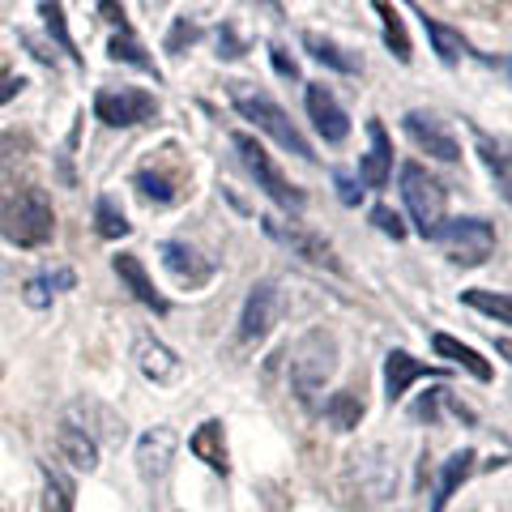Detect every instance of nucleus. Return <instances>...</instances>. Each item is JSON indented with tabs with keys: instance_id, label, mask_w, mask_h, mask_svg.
I'll use <instances>...</instances> for the list:
<instances>
[{
	"instance_id": "nucleus-26",
	"label": "nucleus",
	"mask_w": 512,
	"mask_h": 512,
	"mask_svg": "<svg viewBox=\"0 0 512 512\" xmlns=\"http://www.w3.org/2000/svg\"><path fill=\"white\" fill-rule=\"evenodd\" d=\"M107 56L116 60V64H133V69L150 73L154 82H158V77H163V73H158V64H154V56H146V47L137 43V35H133V30H116V39L107 43Z\"/></svg>"
},
{
	"instance_id": "nucleus-23",
	"label": "nucleus",
	"mask_w": 512,
	"mask_h": 512,
	"mask_svg": "<svg viewBox=\"0 0 512 512\" xmlns=\"http://www.w3.org/2000/svg\"><path fill=\"white\" fill-rule=\"evenodd\" d=\"M431 350H436L440 359H453V363H461L466 372L474 376V380H491V363L478 355V350H470V346H461L457 338H448V333H431Z\"/></svg>"
},
{
	"instance_id": "nucleus-3",
	"label": "nucleus",
	"mask_w": 512,
	"mask_h": 512,
	"mask_svg": "<svg viewBox=\"0 0 512 512\" xmlns=\"http://www.w3.org/2000/svg\"><path fill=\"white\" fill-rule=\"evenodd\" d=\"M338 372V342H333L329 329H312L291 346V359H286V380H291V393L299 402H312V397L325 389L329 376Z\"/></svg>"
},
{
	"instance_id": "nucleus-33",
	"label": "nucleus",
	"mask_w": 512,
	"mask_h": 512,
	"mask_svg": "<svg viewBox=\"0 0 512 512\" xmlns=\"http://www.w3.org/2000/svg\"><path fill=\"white\" fill-rule=\"evenodd\" d=\"M82 120H86V116H77V120H73V128H69V133H64L60 150H56V180H60L64 188H77V167H73V154H77V141H82Z\"/></svg>"
},
{
	"instance_id": "nucleus-28",
	"label": "nucleus",
	"mask_w": 512,
	"mask_h": 512,
	"mask_svg": "<svg viewBox=\"0 0 512 512\" xmlns=\"http://www.w3.org/2000/svg\"><path fill=\"white\" fill-rule=\"evenodd\" d=\"M470 133H474V146H478V154H483L487 171L495 175V188H500V197L508 201V154H504V146H500V141H491V133H483L478 124H470Z\"/></svg>"
},
{
	"instance_id": "nucleus-43",
	"label": "nucleus",
	"mask_w": 512,
	"mask_h": 512,
	"mask_svg": "<svg viewBox=\"0 0 512 512\" xmlns=\"http://www.w3.org/2000/svg\"><path fill=\"white\" fill-rule=\"evenodd\" d=\"M43 282H47V291H69L77 278L69 274V269H56V274H43Z\"/></svg>"
},
{
	"instance_id": "nucleus-38",
	"label": "nucleus",
	"mask_w": 512,
	"mask_h": 512,
	"mask_svg": "<svg viewBox=\"0 0 512 512\" xmlns=\"http://www.w3.org/2000/svg\"><path fill=\"white\" fill-rule=\"evenodd\" d=\"M22 299H26V308L43 312L47 303H52V291H47V282H43V278H30V282L22 286Z\"/></svg>"
},
{
	"instance_id": "nucleus-18",
	"label": "nucleus",
	"mask_w": 512,
	"mask_h": 512,
	"mask_svg": "<svg viewBox=\"0 0 512 512\" xmlns=\"http://www.w3.org/2000/svg\"><path fill=\"white\" fill-rule=\"evenodd\" d=\"M423 376H440V372L427 367L423 359L406 355V350H389V355H384V397H389V402H402L410 384L423 380Z\"/></svg>"
},
{
	"instance_id": "nucleus-34",
	"label": "nucleus",
	"mask_w": 512,
	"mask_h": 512,
	"mask_svg": "<svg viewBox=\"0 0 512 512\" xmlns=\"http://www.w3.org/2000/svg\"><path fill=\"white\" fill-rule=\"evenodd\" d=\"M461 303H466V308H474V312H483V316H491V320H500V325H508V320H512V303H508V295L461 291Z\"/></svg>"
},
{
	"instance_id": "nucleus-31",
	"label": "nucleus",
	"mask_w": 512,
	"mask_h": 512,
	"mask_svg": "<svg viewBox=\"0 0 512 512\" xmlns=\"http://www.w3.org/2000/svg\"><path fill=\"white\" fill-rule=\"evenodd\" d=\"M94 231L103 239H124V235H133V222L124 218V210L111 197H99L94 201Z\"/></svg>"
},
{
	"instance_id": "nucleus-39",
	"label": "nucleus",
	"mask_w": 512,
	"mask_h": 512,
	"mask_svg": "<svg viewBox=\"0 0 512 512\" xmlns=\"http://www.w3.org/2000/svg\"><path fill=\"white\" fill-rule=\"evenodd\" d=\"M333 184H338V201H342V205H359V201H363V188L355 184V175L333 171Z\"/></svg>"
},
{
	"instance_id": "nucleus-40",
	"label": "nucleus",
	"mask_w": 512,
	"mask_h": 512,
	"mask_svg": "<svg viewBox=\"0 0 512 512\" xmlns=\"http://www.w3.org/2000/svg\"><path fill=\"white\" fill-rule=\"evenodd\" d=\"M269 60H274L278 77H286V82H295V77H299V64H295V56H286V47L269 43Z\"/></svg>"
},
{
	"instance_id": "nucleus-8",
	"label": "nucleus",
	"mask_w": 512,
	"mask_h": 512,
	"mask_svg": "<svg viewBox=\"0 0 512 512\" xmlns=\"http://www.w3.org/2000/svg\"><path fill=\"white\" fill-rule=\"evenodd\" d=\"M94 116H99L107 128H137L158 116V99L150 90L137 86H107L94 94Z\"/></svg>"
},
{
	"instance_id": "nucleus-10",
	"label": "nucleus",
	"mask_w": 512,
	"mask_h": 512,
	"mask_svg": "<svg viewBox=\"0 0 512 512\" xmlns=\"http://www.w3.org/2000/svg\"><path fill=\"white\" fill-rule=\"evenodd\" d=\"M278 316H282V291H278V282L274 278L256 282L252 291H248L244 316H239V342H244V346L265 342L269 329L278 325Z\"/></svg>"
},
{
	"instance_id": "nucleus-22",
	"label": "nucleus",
	"mask_w": 512,
	"mask_h": 512,
	"mask_svg": "<svg viewBox=\"0 0 512 512\" xmlns=\"http://www.w3.org/2000/svg\"><path fill=\"white\" fill-rule=\"evenodd\" d=\"M303 47H308V52H312L320 64H329L333 73H346V77L363 73V56L346 52V47H338V43L325 39V35H316V30H303Z\"/></svg>"
},
{
	"instance_id": "nucleus-9",
	"label": "nucleus",
	"mask_w": 512,
	"mask_h": 512,
	"mask_svg": "<svg viewBox=\"0 0 512 512\" xmlns=\"http://www.w3.org/2000/svg\"><path fill=\"white\" fill-rule=\"evenodd\" d=\"M261 231H265L269 239H278L282 248H291L295 256H303L308 265L329 269V274H342V261H338V252H333V244H329L325 235L308 231L303 222H278L274 214H265V218H261Z\"/></svg>"
},
{
	"instance_id": "nucleus-36",
	"label": "nucleus",
	"mask_w": 512,
	"mask_h": 512,
	"mask_svg": "<svg viewBox=\"0 0 512 512\" xmlns=\"http://www.w3.org/2000/svg\"><path fill=\"white\" fill-rule=\"evenodd\" d=\"M214 39H218V60H239L248 52V43L235 35V26L231 22H222L218 30H214Z\"/></svg>"
},
{
	"instance_id": "nucleus-2",
	"label": "nucleus",
	"mask_w": 512,
	"mask_h": 512,
	"mask_svg": "<svg viewBox=\"0 0 512 512\" xmlns=\"http://www.w3.org/2000/svg\"><path fill=\"white\" fill-rule=\"evenodd\" d=\"M0 235L18 248H43L56 235V210L43 188L26 184L0 205Z\"/></svg>"
},
{
	"instance_id": "nucleus-12",
	"label": "nucleus",
	"mask_w": 512,
	"mask_h": 512,
	"mask_svg": "<svg viewBox=\"0 0 512 512\" xmlns=\"http://www.w3.org/2000/svg\"><path fill=\"white\" fill-rule=\"evenodd\" d=\"M158 256H163L167 274L180 286H188V291H197V286H205L214 278V261L201 256L192 244H184V239H163V244H158Z\"/></svg>"
},
{
	"instance_id": "nucleus-29",
	"label": "nucleus",
	"mask_w": 512,
	"mask_h": 512,
	"mask_svg": "<svg viewBox=\"0 0 512 512\" xmlns=\"http://www.w3.org/2000/svg\"><path fill=\"white\" fill-rule=\"evenodd\" d=\"M423 30H427V39H431V47H436V56H440V64H457L461 56L470 52L466 47V39L457 35L453 26H444V22H436V18H423Z\"/></svg>"
},
{
	"instance_id": "nucleus-44",
	"label": "nucleus",
	"mask_w": 512,
	"mask_h": 512,
	"mask_svg": "<svg viewBox=\"0 0 512 512\" xmlns=\"http://www.w3.org/2000/svg\"><path fill=\"white\" fill-rule=\"evenodd\" d=\"M22 43L30 47V52H35V60H43V64H56V56H52V52H47V47H43V43H39L35 35H26V30H22Z\"/></svg>"
},
{
	"instance_id": "nucleus-1",
	"label": "nucleus",
	"mask_w": 512,
	"mask_h": 512,
	"mask_svg": "<svg viewBox=\"0 0 512 512\" xmlns=\"http://www.w3.org/2000/svg\"><path fill=\"white\" fill-rule=\"evenodd\" d=\"M227 94H231V107L244 116L248 124H256V133H265V137H274L282 150H291V154H299V158H316V150H312V141L299 133L295 128V120L286 116V111L269 99L265 90H256V86H248V82H231L227 86Z\"/></svg>"
},
{
	"instance_id": "nucleus-32",
	"label": "nucleus",
	"mask_w": 512,
	"mask_h": 512,
	"mask_svg": "<svg viewBox=\"0 0 512 512\" xmlns=\"http://www.w3.org/2000/svg\"><path fill=\"white\" fill-rule=\"evenodd\" d=\"M325 419H329L333 431H355L359 419H363V402L355 393H333L325 402Z\"/></svg>"
},
{
	"instance_id": "nucleus-14",
	"label": "nucleus",
	"mask_w": 512,
	"mask_h": 512,
	"mask_svg": "<svg viewBox=\"0 0 512 512\" xmlns=\"http://www.w3.org/2000/svg\"><path fill=\"white\" fill-rule=\"evenodd\" d=\"M175 448H180V436H175L171 427L141 431V440H137V474L146 478V483H163V478L171 474Z\"/></svg>"
},
{
	"instance_id": "nucleus-42",
	"label": "nucleus",
	"mask_w": 512,
	"mask_h": 512,
	"mask_svg": "<svg viewBox=\"0 0 512 512\" xmlns=\"http://www.w3.org/2000/svg\"><path fill=\"white\" fill-rule=\"evenodd\" d=\"M99 18L111 22L116 30H133V26H128V18H124V5H120V0H103V5H99Z\"/></svg>"
},
{
	"instance_id": "nucleus-11",
	"label": "nucleus",
	"mask_w": 512,
	"mask_h": 512,
	"mask_svg": "<svg viewBox=\"0 0 512 512\" xmlns=\"http://www.w3.org/2000/svg\"><path fill=\"white\" fill-rule=\"evenodd\" d=\"M402 128H406V137L419 146L423 154H431V158H440V163H461V146H457V137L444 128V120L436 116V111H406V120H402Z\"/></svg>"
},
{
	"instance_id": "nucleus-20",
	"label": "nucleus",
	"mask_w": 512,
	"mask_h": 512,
	"mask_svg": "<svg viewBox=\"0 0 512 512\" xmlns=\"http://www.w3.org/2000/svg\"><path fill=\"white\" fill-rule=\"evenodd\" d=\"M56 453H60V461H69V466L86 470V474L99 470V440H90L86 427H77L73 419H64L56 427Z\"/></svg>"
},
{
	"instance_id": "nucleus-41",
	"label": "nucleus",
	"mask_w": 512,
	"mask_h": 512,
	"mask_svg": "<svg viewBox=\"0 0 512 512\" xmlns=\"http://www.w3.org/2000/svg\"><path fill=\"white\" fill-rule=\"evenodd\" d=\"M22 90H26V77H18V73H5V69H0V107H5V103H13V99H18Z\"/></svg>"
},
{
	"instance_id": "nucleus-45",
	"label": "nucleus",
	"mask_w": 512,
	"mask_h": 512,
	"mask_svg": "<svg viewBox=\"0 0 512 512\" xmlns=\"http://www.w3.org/2000/svg\"><path fill=\"white\" fill-rule=\"evenodd\" d=\"M261 5H265L269 13H274V18H282V5H278V0H261Z\"/></svg>"
},
{
	"instance_id": "nucleus-5",
	"label": "nucleus",
	"mask_w": 512,
	"mask_h": 512,
	"mask_svg": "<svg viewBox=\"0 0 512 512\" xmlns=\"http://www.w3.org/2000/svg\"><path fill=\"white\" fill-rule=\"evenodd\" d=\"M397 180H402V201H406V210H410L414 231H419L423 239H431L440 222L448 218L444 214L448 210V188L423 163H402Z\"/></svg>"
},
{
	"instance_id": "nucleus-35",
	"label": "nucleus",
	"mask_w": 512,
	"mask_h": 512,
	"mask_svg": "<svg viewBox=\"0 0 512 512\" xmlns=\"http://www.w3.org/2000/svg\"><path fill=\"white\" fill-rule=\"evenodd\" d=\"M197 39H201V26H197V22H192V18H175L171 35H167V52H171V56H184Z\"/></svg>"
},
{
	"instance_id": "nucleus-27",
	"label": "nucleus",
	"mask_w": 512,
	"mask_h": 512,
	"mask_svg": "<svg viewBox=\"0 0 512 512\" xmlns=\"http://www.w3.org/2000/svg\"><path fill=\"white\" fill-rule=\"evenodd\" d=\"M376 5V13H380V22H384V43H389V52L402 60V64H410V56H414V47H410V35H406V22H402V13L393 9V0H372Z\"/></svg>"
},
{
	"instance_id": "nucleus-13",
	"label": "nucleus",
	"mask_w": 512,
	"mask_h": 512,
	"mask_svg": "<svg viewBox=\"0 0 512 512\" xmlns=\"http://www.w3.org/2000/svg\"><path fill=\"white\" fill-rule=\"evenodd\" d=\"M303 103H308V116H312V128L320 137L329 141V146H342V141L350 137V116L342 111V103L333 99L329 86L312 82L308 90H303Z\"/></svg>"
},
{
	"instance_id": "nucleus-7",
	"label": "nucleus",
	"mask_w": 512,
	"mask_h": 512,
	"mask_svg": "<svg viewBox=\"0 0 512 512\" xmlns=\"http://www.w3.org/2000/svg\"><path fill=\"white\" fill-rule=\"evenodd\" d=\"M393 483H397V466L384 448H367V453H355L346 461V474H342V487L350 495V504H380L393 495Z\"/></svg>"
},
{
	"instance_id": "nucleus-24",
	"label": "nucleus",
	"mask_w": 512,
	"mask_h": 512,
	"mask_svg": "<svg viewBox=\"0 0 512 512\" xmlns=\"http://www.w3.org/2000/svg\"><path fill=\"white\" fill-rule=\"evenodd\" d=\"M73 504H77L73 478L60 466H52V461H43V508L47 512H73Z\"/></svg>"
},
{
	"instance_id": "nucleus-19",
	"label": "nucleus",
	"mask_w": 512,
	"mask_h": 512,
	"mask_svg": "<svg viewBox=\"0 0 512 512\" xmlns=\"http://www.w3.org/2000/svg\"><path fill=\"white\" fill-rule=\"evenodd\" d=\"M188 453L205 461L214 474H227L231 470V457H227V427H222L218 419H205L197 431L188 436Z\"/></svg>"
},
{
	"instance_id": "nucleus-16",
	"label": "nucleus",
	"mask_w": 512,
	"mask_h": 512,
	"mask_svg": "<svg viewBox=\"0 0 512 512\" xmlns=\"http://www.w3.org/2000/svg\"><path fill=\"white\" fill-rule=\"evenodd\" d=\"M111 265H116L120 282L128 286V291H133V299H137V303H146V308H150L154 316H167V312H171L167 295H158V286H154V278L146 274V265H141V256H137V252H120Z\"/></svg>"
},
{
	"instance_id": "nucleus-6",
	"label": "nucleus",
	"mask_w": 512,
	"mask_h": 512,
	"mask_svg": "<svg viewBox=\"0 0 512 512\" xmlns=\"http://www.w3.org/2000/svg\"><path fill=\"white\" fill-rule=\"evenodd\" d=\"M431 239L448 252V261L466 265V269L487 265L495 256V244H500V239H495V227L487 218H444Z\"/></svg>"
},
{
	"instance_id": "nucleus-30",
	"label": "nucleus",
	"mask_w": 512,
	"mask_h": 512,
	"mask_svg": "<svg viewBox=\"0 0 512 512\" xmlns=\"http://www.w3.org/2000/svg\"><path fill=\"white\" fill-rule=\"evenodd\" d=\"M39 13H43V26H47V35L56 39L60 52H69L73 64H82V52H77V43L69 35V22H64V5H60V0H43Z\"/></svg>"
},
{
	"instance_id": "nucleus-15",
	"label": "nucleus",
	"mask_w": 512,
	"mask_h": 512,
	"mask_svg": "<svg viewBox=\"0 0 512 512\" xmlns=\"http://www.w3.org/2000/svg\"><path fill=\"white\" fill-rule=\"evenodd\" d=\"M133 359H137V367H141V376L154 380V384H163V389L184 376L180 355H175L167 342H158L154 333H141V338L133 342Z\"/></svg>"
},
{
	"instance_id": "nucleus-4",
	"label": "nucleus",
	"mask_w": 512,
	"mask_h": 512,
	"mask_svg": "<svg viewBox=\"0 0 512 512\" xmlns=\"http://www.w3.org/2000/svg\"><path fill=\"white\" fill-rule=\"evenodd\" d=\"M231 146H235V154H239V163H244L248 175L256 180V188H261L265 197L278 205V210H286V214H303V205H308L303 188L286 180L282 167L274 163V158H269V150L261 146V141H256L252 133H231Z\"/></svg>"
},
{
	"instance_id": "nucleus-17",
	"label": "nucleus",
	"mask_w": 512,
	"mask_h": 512,
	"mask_svg": "<svg viewBox=\"0 0 512 512\" xmlns=\"http://www.w3.org/2000/svg\"><path fill=\"white\" fill-rule=\"evenodd\" d=\"M367 154H363V163H359V180L367 188H384L389 184V175H393V141L389 133H384V124L380 120H367Z\"/></svg>"
},
{
	"instance_id": "nucleus-21",
	"label": "nucleus",
	"mask_w": 512,
	"mask_h": 512,
	"mask_svg": "<svg viewBox=\"0 0 512 512\" xmlns=\"http://www.w3.org/2000/svg\"><path fill=\"white\" fill-rule=\"evenodd\" d=\"M474 448H461V453H453L440 466V483H436V491H431V504H427V512H444L448 508V500L457 495V487L470 478V470H474Z\"/></svg>"
},
{
	"instance_id": "nucleus-37",
	"label": "nucleus",
	"mask_w": 512,
	"mask_h": 512,
	"mask_svg": "<svg viewBox=\"0 0 512 512\" xmlns=\"http://www.w3.org/2000/svg\"><path fill=\"white\" fill-rule=\"evenodd\" d=\"M372 227L384 231V235H393V239H406V222L397 218L389 205H376V210H372Z\"/></svg>"
},
{
	"instance_id": "nucleus-25",
	"label": "nucleus",
	"mask_w": 512,
	"mask_h": 512,
	"mask_svg": "<svg viewBox=\"0 0 512 512\" xmlns=\"http://www.w3.org/2000/svg\"><path fill=\"white\" fill-rule=\"evenodd\" d=\"M133 184H137V192H141L146 201L171 205L175 197H180V188H184V175H167V171H158V167H146V171L133 175Z\"/></svg>"
}]
</instances>
